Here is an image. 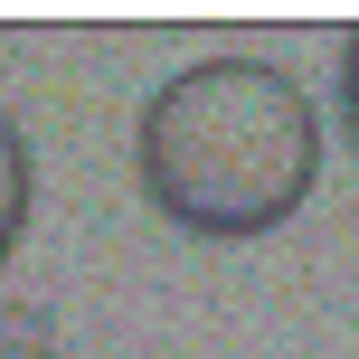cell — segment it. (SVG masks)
<instances>
[{"label":"cell","mask_w":359,"mask_h":359,"mask_svg":"<svg viewBox=\"0 0 359 359\" xmlns=\"http://www.w3.org/2000/svg\"><path fill=\"white\" fill-rule=\"evenodd\" d=\"M133 170L180 236L246 246L312 198L322 114L274 57H198L151 86L142 123H133Z\"/></svg>","instance_id":"obj_1"},{"label":"cell","mask_w":359,"mask_h":359,"mask_svg":"<svg viewBox=\"0 0 359 359\" xmlns=\"http://www.w3.org/2000/svg\"><path fill=\"white\" fill-rule=\"evenodd\" d=\"M29 198H38V161H29V133L0 104V265H10L19 236H29Z\"/></svg>","instance_id":"obj_2"},{"label":"cell","mask_w":359,"mask_h":359,"mask_svg":"<svg viewBox=\"0 0 359 359\" xmlns=\"http://www.w3.org/2000/svg\"><path fill=\"white\" fill-rule=\"evenodd\" d=\"M0 359H57V312L48 303H0Z\"/></svg>","instance_id":"obj_3"},{"label":"cell","mask_w":359,"mask_h":359,"mask_svg":"<svg viewBox=\"0 0 359 359\" xmlns=\"http://www.w3.org/2000/svg\"><path fill=\"white\" fill-rule=\"evenodd\" d=\"M341 114H350V133H359V29H350V48H341Z\"/></svg>","instance_id":"obj_4"}]
</instances>
